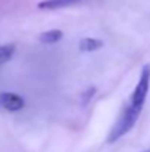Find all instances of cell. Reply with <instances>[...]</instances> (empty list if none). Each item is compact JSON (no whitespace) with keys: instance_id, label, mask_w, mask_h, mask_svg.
Masks as SVG:
<instances>
[{"instance_id":"cell-6","label":"cell","mask_w":150,"mask_h":152,"mask_svg":"<svg viewBox=\"0 0 150 152\" xmlns=\"http://www.w3.org/2000/svg\"><path fill=\"white\" fill-rule=\"evenodd\" d=\"M80 0H43L38 3V9H47V10H54V9H60L69 4H74Z\"/></svg>"},{"instance_id":"cell-2","label":"cell","mask_w":150,"mask_h":152,"mask_svg":"<svg viewBox=\"0 0 150 152\" xmlns=\"http://www.w3.org/2000/svg\"><path fill=\"white\" fill-rule=\"evenodd\" d=\"M149 89H150V65H144L143 69H141V74H140V78L130 96V101H128V106L134 108V109H138V111H143V106L146 103L147 99V95H149Z\"/></svg>"},{"instance_id":"cell-5","label":"cell","mask_w":150,"mask_h":152,"mask_svg":"<svg viewBox=\"0 0 150 152\" xmlns=\"http://www.w3.org/2000/svg\"><path fill=\"white\" fill-rule=\"evenodd\" d=\"M103 40L100 39H94V37H86L80 42V50L86 52V53H91V52H96L103 48Z\"/></svg>"},{"instance_id":"cell-7","label":"cell","mask_w":150,"mask_h":152,"mask_svg":"<svg viewBox=\"0 0 150 152\" xmlns=\"http://www.w3.org/2000/svg\"><path fill=\"white\" fill-rule=\"evenodd\" d=\"M16 46L15 45H3L0 46V64H6L7 61H10L15 55Z\"/></svg>"},{"instance_id":"cell-3","label":"cell","mask_w":150,"mask_h":152,"mask_svg":"<svg viewBox=\"0 0 150 152\" xmlns=\"http://www.w3.org/2000/svg\"><path fill=\"white\" fill-rule=\"evenodd\" d=\"M24 106H25V102L19 95L10 93V92L0 93V108L10 112H16V111H21Z\"/></svg>"},{"instance_id":"cell-1","label":"cell","mask_w":150,"mask_h":152,"mask_svg":"<svg viewBox=\"0 0 150 152\" xmlns=\"http://www.w3.org/2000/svg\"><path fill=\"white\" fill-rule=\"evenodd\" d=\"M140 114H141V111L134 109V108H131V106L127 105L125 109L122 111V114L119 115V118L116 120V123L113 124V127L110 129L109 136H107V142L109 143H113V142L119 140L122 136H125L128 132H131V129L138 121Z\"/></svg>"},{"instance_id":"cell-4","label":"cell","mask_w":150,"mask_h":152,"mask_svg":"<svg viewBox=\"0 0 150 152\" xmlns=\"http://www.w3.org/2000/svg\"><path fill=\"white\" fill-rule=\"evenodd\" d=\"M62 39H63V31H60V30H47L38 36V40L43 45H54V43L60 42Z\"/></svg>"}]
</instances>
